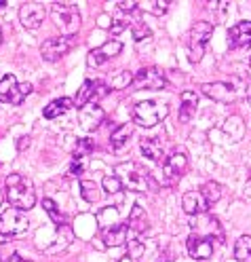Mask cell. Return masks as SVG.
<instances>
[{"mask_svg": "<svg viewBox=\"0 0 251 262\" xmlns=\"http://www.w3.org/2000/svg\"><path fill=\"white\" fill-rule=\"evenodd\" d=\"M5 194L7 201L11 203V207L19 209V211H28L36 205V190L32 180L21 176V173H11L5 180Z\"/></svg>", "mask_w": 251, "mask_h": 262, "instance_id": "cell-1", "label": "cell"}, {"mask_svg": "<svg viewBox=\"0 0 251 262\" xmlns=\"http://www.w3.org/2000/svg\"><path fill=\"white\" fill-rule=\"evenodd\" d=\"M116 178L121 180L123 188H129L133 192H156L158 190V184L154 182V178L150 176L144 167H140L138 163H121V165H116L114 169Z\"/></svg>", "mask_w": 251, "mask_h": 262, "instance_id": "cell-2", "label": "cell"}, {"mask_svg": "<svg viewBox=\"0 0 251 262\" xmlns=\"http://www.w3.org/2000/svg\"><path fill=\"white\" fill-rule=\"evenodd\" d=\"M51 15L63 36H74L80 30V13L74 3H53Z\"/></svg>", "mask_w": 251, "mask_h": 262, "instance_id": "cell-3", "label": "cell"}, {"mask_svg": "<svg viewBox=\"0 0 251 262\" xmlns=\"http://www.w3.org/2000/svg\"><path fill=\"white\" fill-rule=\"evenodd\" d=\"M167 114H169V106L167 104H158V102H140L133 106V121L140 127H156Z\"/></svg>", "mask_w": 251, "mask_h": 262, "instance_id": "cell-4", "label": "cell"}, {"mask_svg": "<svg viewBox=\"0 0 251 262\" xmlns=\"http://www.w3.org/2000/svg\"><path fill=\"white\" fill-rule=\"evenodd\" d=\"M213 34V24L211 21H205L200 19L192 26L190 30V40H188V49H190V61L192 63H198L203 59V53H205V47L209 42Z\"/></svg>", "mask_w": 251, "mask_h": 262, "instance_id": "cell-5", "label": "cell"}, {"mask_svg": "<svg viewBox=\"0 0 251 262\" xmlns=\"http://www.w3.org/2000/svg\"><path fill=\"white\" fill-rule=\"evenodd\" d=\"M32 93V85L30 83H17V78L13 74H5L0 78V102L3 104H13L19 106L26 97Z\"/></svg>", "mask_w": 251, "mask_h": 262, "instance_id": "cell-6", "label": "cell"}, {"mask_svg": "<svg viewBox=\"0 0 251 262\" xmlns=\"http://www.w3.org/2000/svg\"><path fill=\"white\" fill-rule=\"evenodd\" d=\"M188 169V155L184 150H173L163 163V182L167 186H173L177 180Z\"/></svg>", "mask_w": 251, "mask_h": 262, "instance_id": "cell-7", "label": "cell"}, {"mask_svg": "<svg viewBox=\"0 0 251 262\" xmlns=\"http://www.w3.org/2000/svg\"><path fill=\"white\" fill-rule=\"evenodd\" d=\"M28 226H30V220L24 211L11 207L3 214V218H0V235L7 237V239L17 237V235H24L28 231Z\"/></svg>", "mask_w": 251, "mask_h": 262, "instance_id": "cell-8", "label": "cell"}, {"mask_svg": "<svg viewBox=\"0 0 251 262\" xmlns=\"http://www.w3.org/2000/svg\"><path fill=\"white\" fill-rule=\"evenodd\" d=\"M74 36H53L40 45V55L44 61H57L63 55H68L74 49Z\"/></svg>", "mask_w": 251, "mask_h": 262, "instance_id": "cell-9", "label": "cell"}, {"mask_svg": "<svg viewBox=\"0 0 251 262\" xmlns=\"http://www.w3.org/2000/svg\"><path fill=\"white\" fill-rule=\"evenodd\" d=\"M121 51H123V42L121 40H108L102 47L91 49L89 55H87V66H89V68H99L102 63L114 59Z\"/></svg>", "mask_w": 251, "mask_h": 262, "instance_id": "cell-10", "label": "cell"}, {"mask_svg": "<svg viewBox=\"0 0 251 262\" xmlns=\"http://www.w3.org/2000/svg\"><path fill=\"white\" fill-rule=\"evenodd\" d=\"M131 85L138 89H165L167 78L158 68H142L135 72Z\"/></svg>", "mask_w": 251, "mask_h": 262, "instance_id": "cell-11", "label": "cell"}, {"mask_svg": "<svg viewBox=\"0 0 251 262\" xmlns=\"http://www.w3.org/2000/svg\"><path fill=\"white\" fill-rule=\"evenodd\" d=\"M47 17V9L42 3H26L19 9V21L28 30H38Z\"/></svg>", "mask_w": 251, "mask_h": 262, "instance_id": "cell-12", "label": "cell"}, {"mask_svg": "<svg viewBox=\"0 0 251 262\" xmlns=\"http://www.w3.org/2000/svg\"><path fill=\"white\" fill-rule=\"evenodd\" d=\"M200 91H203L207 97H211L213 102H220V104H230L237 100V87L232 83H205L200 85Z\"/></svg>", "mask_w": 251, "mask_h": 262, "instance_id": "cell-13", "label": "cell"}, {"mask_svg": "<svg viewBox=\"0 0 251 262\" xmlns=\"http://www.w3.org/2000/svg\"><path fill=\"white\" fill-rule=\"evenodd\" d=\"M188 254L194 258V260H209L213 256V241L207 237V235H198V233H192L188 237Z\"/></svg>", "mask_w": 251, "mask_h": 262, "instance_id": "cell-14", "label": "cell"}, {"mask_svg": "<svg viewBox=\"0 0 251 262\" xmlns=\"http://www.w3.org/2000/svg\"><path fill=\"white\" fill-rule=\"evenodd\" d=\"M228 45L230 49H241L251 45V21H239L228 30Z\"/></svg>", "mask_w": 251, "mask_h": 262, "instance_id": "cell-15", "label": "cell"}, {"mask_svg": "<svg viewBox=\"0 0 251 262\" xmlns=\"http://www.w3.org/2000/svg\"><path fill=\"white\" fill-rule=\"evenodd\" d=\"M207 203L203 199V194H200L198 190H190V192H184L181 196V209L186 211L188 216H200L207 211Z\"/></svg>", "mask_w": 251, "mask_h": 262, "instance_id": "cell-16", "label": "cell"}, {"mask_svg": "<svg viewBox=\"0 0 251 262\" xmlns=\"http://www.w3.org/2000/svg\"><path fill=\"white\" fill-rule=\"evenodd\" d=\"M80 123L87 131H95L99 125L104 123V110L97 104H87L85 108H80Z\"/></svg>", "mask_w": 251, "mask_h": 262, "instance_id": "cell-17", "label": "cell"}, {"mask_svg": "<svg viewBox=\"0 0 251 262\" xmlns=\"http://www.w3.org/2000/svg\"><path fill=\"white\" fill-rule=\"evenodd\" d=\"M102 239H104V245L106 248H119V245H125L127 239H129V226L127 224H116L108 231L102 233Z\"/></svg>", "mask_w": 251, "mask_h": 262, "instance_id": "cell-18", "label": "cell"}, {"mask_svg": "<svg viewBox=\"0 0 251 262\" xmlns=\"http://www.w3.org/2000/svg\"><path fill=\"white\" fill-rule=\"evenodd\" d=\"M198 108V95L194 91H184L181 93V104H179V121L190 123Z\"/></svg>", "mask_w": 251, "mask_h": 262, "instance_id": "cell-19", "label": "cell"}, {"mask_svg": "<svg viewBox=\"0 0 251 262\" xmlns=\"http://www.w3.org/2000/svg\"><path fill=\"white\" fill-rule=\"evenodd\" d=\"M140 148L144 152L146 159H150L152 163H163V157H165V150H163V142L161 138H144Z\"/></svg>", "mask_w": 251, "mask_h": 262, "instance_id": "cell-20", "label": "cell"}, {"mask_svg": "<svg viewBox=\"0 0 251 262\" xmlns=\"http://www.w3.org/2000/svg\"><path fill=\"white\" fill-rule=\"evenodd\" d=\"M133 136V125L131 123H125L121 127H116L110 136V148L112 150H123L129 146V140Z\"/></svg>", "mask_w": 251, "mask_h": 262, "instance_id": "cell-21", "label": "cell"}, {"mask_svg": "<svg viewBox=\"0 0 251 262\" xmlns=\"http://www.w3.org/2000/svg\"><path fill=\"white\" fill-rule=\"evenodd\" d=\"M72 106H74V102L70 100V97H59V100H53L49 106H44V112L42 114H44V119H49V121H51V119H59L61 114H65Z\"/></svg>", "mask_w": 251, "mask_h": 262, "instance_id": "cell-22", "label": "cell"}, {"mask_svg": "<svg viewBox=\"0 0 251 262\" xmlns=\"http://www.w3.org/2000/svg\"><path fill=\"white\" fill-rule=\"evenodd\" d=\"M129 228H131V231H135L138 235L148 231V218H146V211L142 209L140 203L133 205L131 214H129Z\"/></svg>", "mask_w": 251, "mask_h": 262, "instance_id": "cell-23", "label": "cell"}, {"mask_svg": "<svg viewBox=\"0 0 251 262\" xmlns=\"http://www.w3.org/2000/svg\"><path fill=\"white\" fill-rule=\"evenodd\" d=\"M97 222H99V231H108V228L116 226V224H121L119 222V207H114V205H106L102 211L97 214Z\"/></svg>", "mask_w": 251, "mask_h": 262, "instance_id": "cell-24", "label": "cell"}, {"mask_svg": "<svg viewBox=\"0 0 251 262\" xmlns=\"http://www.w3.org/2000/svg\"><path fill=\"white\" fill-rule=\"evenodd\" d=\"M95 80H91V78H87L85 83L80 85V89H78V93H76V97H74V106L76 108H85L87 104H91V100H93V93H95Z\"/></svg>", "mask_w": 251, "mask_h": 262, "instance_id": "cell-25", "label": "cell"}, {"mask_svg": "<svg viewBox=\"0 0 251 262\" xmlns=\"http://www.w3.org/2000/svg\"><path fill=\"white\" fill-rule=\"evenodd\" d=\"M198 192L203 194V199H205L207 205H213V203H217L222 199V184H217V182H213V180H209V182H205L203 186H200Z\"/></svg>", "mask_w": 251, "mask_h": 262, "instance_id": "cell-26", "label": "cell"}, {"mask_svg": "<svg viewBox=\"0 0 251 262\" xmlns=\"http://www.w3.org/2000/svg\"><path fill=\"white\" fill-rule=\"evenodd\" d=\"M234 258L239 262H251V237L249 235L239 237L237 245H234Z\"/></svg>", "mask_w": 251, "mask_h": 262, "instance_id": "cell-27", "label": "cell"}, {"mask_svg": "<svg viewBox=\"0 0 251 262\" xmlns=\"http://www.w3.org/2000/svg\"><path fill=\"white\" fill-rule=\"evenodd\" d=\"M131 83H133L131 72H127V70H119L116 74L110 76V80H108V89H112V91H121V89H127Z\"/></svg>", "mask_w": 251, "mask_h": 262, "instance_id": "cell-28", "label": "cell"}, {"mask_svg": "<svg viewBox=\"0 0 251 262\" xmlns=\"http://www.w3.org/2000/svg\"><path fill=\"white\" fill-rule=\"evenodd\" d=\"M138 9L152 15H165L169 9V0H144V3H138Z\"/></svg>", "mask_w": 251, "mask_h": 262, "instance_id": "cell-29", "label": "cell"}, {"mask_svg": "<svg viewBox=\"0 0 251 262\" xmlns=\"http://www.w3.org/2000/svg\"><path fill=\"white\" fill-rule=\"evenodd\" d=\"M80 194L87 203H95L99 199V188H97L95 182H91V180H82L80 182Z\"/></svg>", "mask_w": 251, "mask_h": 262, "instance_id": "cell-30", "label": "cell"}, {"mask_svg": "<svg viewBox=\"0 0 251 262\" xmlns=\"http://www.w3.org/2000/svg\"><path fill=\"white\" fill-rule=\"evenodd\" d=\"M42 207H44V211L49 214V218H51L57 226L63 224V214H61V209L57 207V203L53 199H42Z\"/></svg>", "mask_w": 251, "mask_h": 262, "instance_id": "cell-31", "label": "cell"}, {"mask_svg": "<svg viewBox=\"0 0 251 262\" xmlns=\"http://www.w3.org/2000/svg\"><path fill=\"white\" fill-rule=\"evenodd\" d=\"M102 186H104V190H106L108 194H116V192H121V190H123L121 180L116 178L114 173H112V176H104V180H102Z\"/></svg>", "mask_w": 251, "mask_h": 262, "instance_id": "cell-32", "label": "cell"}, {"mask_svg": "<svg viewBox=\"0 0 251 262\" xmlns=\"http://www.w3.org/2000/svg\"><path fill=\"white\" fill-rule=\"evenodd\" d=\"M87 159H89V157H78V155H74V157H72V163H70V176L78 178V176L85 173V169H87Z\"/></svg>", "mask_w": 251, "mask_h": 262, "instance_id": "cell-33", "label": "cell"}, {"mask_svg": "<svg viewBox=\"0 0 251 262\" xmlns=\"http://www.w3.org/2000/svg\"><path fill=\"white\" fill-rule=\"evenodd\" d=\"M93 148H95L93 140L82 138V140H78V142H76V150H74V155H78V157H89V155L93 152Z\"/></svg>", "mask_w": 251, "mask_h": 262, "instance_id": "cell-34", "label": "cell"}, {"mask_svg": "<svg viewBox=\"0 0 251 262\" xmlns=\"http://www.w3.org/2000/svg\"><path fill=\"white\" fill-rule=\"evenodd\" d=\"M150 28L146 26V24H135L133 26V40H138V42H142V40H146V38H150Z\"/></svg>", "mask_w": 251, "mask_h": 262, "instance_id": "cell-35", "label": "cell"}, {"mask_svg": "<svg viewBox=\"0 0 251 262\" xmlns=\"http://www.w3.org/2000/svg\"><path fill=\"white\" fill-rule=\"evenodd\" d=\"M131 26V21H127V19H114L112 21V26H110V30H112V34L114 36H119L123 30H127Z\"/></svg>", "mask_w": 251, "mask_h": 262, "instance_id": "cell-36", "label": "cell"}, {"mask_svg": "<svg viewBox=\"0 0 251 262\" xmlns=\"http://www.w3.org/2000/svg\"><path fill=\"white\" fill-rule=\"evenodd\" d=\"M116 9L123 11V13H135L138 3H133V0H121V3H116Z\"/></svg>", "mask_w": 251, "mask_h": 262, "instance_id": "cell-37", "label": "cell"}, {"mask_svg": "<svg viewBox=\"0 0 251 262\" xmlns=\"http://www.w3.org/2000/svg\"><path fill=\"white\" fill-rule=\"evenodd\" d=\"M7 262H30V260H26V258H21L19 254H11V256L7 258Z\"/></svg>", "mask_w": 251, "mask_h": 262, "instance_id": "cell-38", "label": "cell"}, {"mask_svg": "<svg viewBox=\"0 0 251 262\" xmlns=\"http://www.w3.org/2000/svg\"><path fill=\"white\" fill-rule=\"evenodd\" d=\"M119 262H140V260H138L135 256H131V254L127 252V254H125L123 258H119Z\"/></svg>", "mask_w": 251, "mask_h": 262, "instance_id": "cell-39", "label": "cell"}, {"mask_svg": "<svg viewBox=\"0 0 251 262\" xmlns=\"http://www.w3.org/2000/svg\"><path fill=\"white\" fill-rule=\"evenodd\" d=\"M19 150H26V146H30V138H19Z\"/></svg>", "mask_w": 251, "mask_h": 262, "instance_id": "cell-40", "label": "cell"}, {"mask_svg": "<svg viewBox=\"0 0 251 262\" xmlns=\"http://www.w3.org/2000/svg\"><path fill=\"white\" fill-rule=\"evenodd\" d=\"M99 26H102V28H110V24H108V17H106V15H102V17H99Z\"/></svg>", "mask_w": 251, "mask_h": 262, "instance_id": "cell-41", "label": "cell"}, {"mask_svg": "<svg viewBox=\"0 0 251 262\" xmlns=\"http://www.w3.org/2000/svg\"><path fill=\"white\" fill-rule=\"evenodd\" d=\"M9 3H7V0H0V9H3V7H7Z\"/></svg>", "mask_w": 251, "mask_h": 262, "instance_id": "cell-42", "label": "cell"}, {"mask_svg": "<svg viewBox=\"0 0 251 262\" xmlns=\"http://www.w3.org/2000/svg\"><path fill=\"white\" fill-rule=\"evenodd\" d=\"M0 45H3V28H0Z\"/></svg>", "mask_w": 251, "mask_h": 262, "instance_id": "cell-43", "label": "cell"}, {"mask_svg": "<svg viewBox=\"0 0 251 262\" xmlns=\"http://www.w3.org/2000/svg\"><path fill=\"white\" fill-rule=\"evenodd\" d=\"M7 241V237H3V235H0V243H5Z\"/></svg>", "mask_w": 251, "mask_h": 262, "instance_id": "cell-44", "label": "cell"}, {"mask_svg": "<svg viewBox=\"0 0 251 262\" xmlns=\"http://www.w3.org/2000/svg\"><path fill=\"white\" fill-rule=\"evenodd\" d=\"M0 205H3V192H0Z\"/></svg>", "mask_w": 251, "mask_h": 262, "instance_id": "cell-45", "label": "cell"}, {"mask_svg": "<svg viewBox=\"0 0 251 262\" xmlns=\"http://www.w3.org/2000/svg\"><path fill=\"white\" fill-rule=\"evenodd\" d=\"M247 102H249V104H251V95H247Z\"/></svg>", "mask_w": 251, "mask_h": 262, "instance_id": "cell-46", "label": "cell"}, {"mask_svg": "<svg viewBox=\"0 0 251 262\" xmlns=\"http://www.w3.org/2000/svg\"><path fill=\"white\" fill-rule=\"evenodd\" d=\"M249 61H251V51H249Z\"/></svg>", "mask_w": 251, "mask_h": 262, "instance_id": "cell-47", "label": "cell"}]
</instances>
